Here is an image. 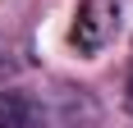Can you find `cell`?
Listing matches in <instances>:
<instances>
[{"instance_id": "cell-1", "label": "cell", "mask_w": 133, "mask_h": 128, "mask_svg": "<svg viewBox=\"0 0 133 128\" xmlns=\"http://www.w3.org/2000/svg\"><path fill=\"white\" fill-rule=\"evenodd\" d=\"M119 23H124V5L119 0H78L69 41H74L78 55H101L119 37Z\"/></svg>"}, {"instance_id": "cell-2", "label": "cell", "mask_w": 133, "mask_h": 128, "mask_svg": "<svg viewBox=\"0 0 133 128\" xmlns=\"http://www.w3.org/2000/svg\"><path fill=\"white\" fill-rule=\"evenodd\" d=\"M46 119V105L28 91H0V128H28Z\"/></svg>"}, {"instance_id": "cell-3", "label": "cell", "mask_w": 133, "mask_h": 128, "mask_svg": "<svg viewBox=\"0 0 133 128\" xmlns=\"http://www.w3.org/2000/svg\"><path fill=\"white\" fill-rule=\"evenodd\" d=\"M124 105H129V115H133V69H129V82H124Z\"/></svg>"}]
</instances>
